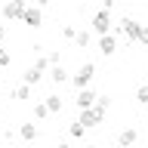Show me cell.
Returning a JSON list of instances; mask_svg holds the SVG:
<instances>
[{"label": "cell", "mask_w": 148, "mask_h": 148, "mask_svg": "<svg viewBox=\"0 0 148 148\" xmlns=\"http://www.w3.org/2000/svg\"><path fill=\"white\" fill-rule=\"evenodd\" d=\"M92 77H96V65H92V62L80 65V68H77V74H74V77H71L74 90H86V86H90V80H92Z\"/></svg>", "instance_id": "6da1fadb"}, {"label": "cell", "mask_w": 148, "mask_h": 148, "mask_svg": "<svg viewBox=\"0 0 148 148\" xmlns=\"http://www.w3.org/2000/svg\"><path fill=\"white\" fill-rule=\"evenodd\" d=\"M142 28H145L142 22H136V18H127V16H123V22H120V34L127 37V43H136L139 34H142Z\"/></svg>", "instance_id": "7a4b0ae2"}, {"label": "cell", "mask_w": 148, "mask_h": 148, "mask_svg": "<svg viewBox=\"0 0 148 148\" xmlns=\"http://www.w3.org/2000/svg\"><path fill=\"white\" fill-rule=\"evenodd\" d=\"M102 120H105V111L96 108V105H92V108H83L80 114H77V123H83V127H99Z\"/></svg>", "instance_id": "3957f363"}, {"label": "cell", "mask_w": 148, "mask_h": 148, "mask_svg": "<svg viewBox=\"0 0 148 148\" xmlns=\"http://www.w3.org/2000/svg\"><path fill=\"white\" fill-rule=\"evenodd\" d=\"M92 31H96L99 37L111 34V12H108V9H99V12L92 16Z\"/></svg>", "instance_id": "277c9868"}, {"label": "cell", "mask_w": 148, "mask_h": 148, "mask_svg": "<svg viewBox=\"0 0 148 148\" xmlns=\"http://www.w3.org/2000/svg\"><path fill=\"white\" fill-rule=\"evenodd\" d=\"M25 6H28V0H6L3 3V18H22V12H25Z\"/></svg>", "instance_id": "5b68a950"}, {"label": "cell", "mask_w": 148, "mask_h": 148, "mask_svg": "<svg viewBox=\"0 0 148 148\" xmlns=\"http://www.w3.org/2000/svg\"><path fill=\"white\" fill-rule=\"evenodd\" d=\"M22 22H25L28 28H40L43 25V12L37 6H25V12H22Z\"/></svg>", "instance_id": "8992f818"}, {"label": "cell", "mask_w": 148, "mask_h": 148, "mask_svg": "<svg viewBox=\"0 0 148 148\" xmlns=\"http://www.w3.org/2000/svg\"><path fill=\"white\" fill-rule=\"evenodd\" d=\"M96 99H99V96H96L90 86H86V90H77V108H80V111H83V108H92Z\"/></svg>", "instance_id": "52a82bcc"}, {"label": "cell", "mask_w": 148, "mask_h": 148, "mask_svg": "<svg viewBox=\"0 0 148 148\" xmlns=\"http://www.w3.org/2000/svg\"><path fill=\"white\" fill-rule=\"evenodd\" d=\"M22 80H25V86H34V83H40V80H43V71H40L37 65H31V68H25Z\"/></svg>", "instance_id": "ba28073f"}, {"label": "cell", "mask_w": 148, "mask_h": 148, "mask_svg": "<svg viewBox=\"0 0 148 148\" xmlns=\"http://www.w3.org/2000/svg\"><path fill=\"white\" fill-rule=\"evenodd\" d=\"M136 139H139V133H136L133 127H127V130H120L117 145H120V148H130V145H136Z\"/></svg>", "instance_id": "9c48e42d"}, {"label": "cell", "mask_w": 148, "mask_h": 148, "mask_svg": "<svg viewBox=\"0 0 148 148\" xmlns=\"http://www.w3.org/2000/svg\"><path fill=\"white\" fill-rule=\"evenodd\" d=\"M99 49H102V56H111L114 49H117V37H114V34L99 37Z\"/></svg>", "instance_id": "30bf717a"}, {"label": "cell", "mask_w": 148, "mask_h": 148, "mask_svg": "<svg viewBox=\"0 0 148 148\" xmlns=\"http://www.w3.org/2000/svg\"><path fill=\"white\" fill-rule=\"evenodd\" d=\"M43 105H46V111H49V114H59V111H62V96L49 92V96L43 99Z\"/></svg>", "instance_id": "8fae6325"}, {"label": "cell", "mask_w": 148, "mask_h": 148, "mask_svg": "<svg viewBox=\"0 0 148 148\" xmlns=\"http://www.w3.org/2000/svg\"><path fill=\"white\" fill-rule=\"evenodd\" d=\"M18 136L25 139V142H34L37 139V127L34 123H22V127H18Z\"/></svg>", "instance_id": "7c38bea8"}, {"label": "cell", "mask_w": 148, "mask_h": 148, "mask_svg": "<svg viewBox=\"0 0 148 148\" xmlns=\"http://www.w3.org/2000/svg\"><path fill=\"white\" fill-rule=\"evenodd\" d=\"M49 68H53V74H49V77H53L56 83H65V80H71V77H68V71H65L62 65H49Z\"/></svg>", "instance_id": "4fadbf2b"}, {"label": "cell", "mask_w": 148, "mask_h": 148, "mask_svg": "<svg viewBox=\"0 0 148 148\" xmlns=\"http://www.w3.org/2000/svg\"><path fill=\"white\" fill-rule=\"evenodd\" d=\"M12 99H18V102H28V99H31V86H25V83H22V86H18V90L12 92Z\"/></svg>", "instance_id": "5bb4252c"}, {"label": "cell", "mask_w": 148, "mask_h": 148, "mask_svg": "<svg viewBox=\"0 0 148 148\" xmlns=\"http://www.w3.org/2000/svg\"><path fill=\"white\" fill-rule=\"evenodd\" d=\"M68 133H71L74 139H83V133H86V127H83V123H77V120H74L71 127H68Z\"/></svg>", "instance_id": "9a60e30c"}, {"label": "cell", "mask_w": 148, "mask_h": 148, "mask_svg": "<svg viewBox=\"0 0 148 148\" xmlns=\"http://www.w3.org/2000/svg\"><path fill=\"white\" fill-rule=\"evenodd\" d=\"M74 43L77 46H90V31H77V34H74Z\"/></svg>", "instance_id": "2e32d148"}, {"label": "cell", "mask_w": 148, "mask_h": 148, "mask_svg": "<svg viewBox=\"0 0 148 148\" xmlns=\"http://www.w3.org/2000/svg\"><path fill=\"white\" fill-rule=\"evenodd\" d=\"M34 117H37V120H46V117H49V111H46L43 102H40V105H34Z\"/></svg>", "instance_id": "e0dca14e"}, {"label": "cell", "mask_w": 148, "mask_h": 148, "mask_svg": "<svg viewBox=\"0 0 148 148\" xmlns=\"http://www.w3.org/2000/svg\"><path fill=\"white\" fill-rule=\"evenodd\" d=\"M136 99L142 102V105H148V83H142V86L136 90Z\"/></svg>", "instance_id": "ac0fdd59"}, {"label": "cell", "mask_w": 148, "mask_h": 148, "mask_svg": "<svg viewBox=\"0 0 148 148\" xmlns=\"http://www.w3.org/2000/svg\"><path fill=\"white\" fill-rule=\"evenodd\" d=\"M37 68H40V71H49V59H46V56H40V59H37Z\"/></svg>", "instance_id": "d6986e66"}, {"label": "cell", "mask_w": 148, "mask_h": 148, "mask_svg": "<svg viewBox=\"0 0 148 148\" xmlns=\"http://www.w3.org/2000/svg\"><path fill=\"white\" fill-rule=\"evenodd\" d=\"M74 34H77V31H74L71 25H65V28H62V37H65V40H74Z\"/></svg>", "instance_id": "ffe728a7"}, {"label": "cell", "mask_w": 148, "mask_h": 148, "mask_svg": "<svg viewBox=\"0 0 148 148\" xmlns=\"http://www.w3.org/2000/svg\"><path fill=\"white\" fill-rule=\"evenodd\" d=\"M6 65H9V53L0 46V68H6Z\"/></svg>", "instance_id": "44dd1931"}, {"label": "cell", "mask_w": 148, "mask_h": 148, "mask_svg": "<svg viewBox=\"0 0 148 148\" xmlns=\"http://www.w3.org/2000/svg\"><path fill=\"white\" fill-rule=\"evenodd\" d=\"M139 43H145V46H148V28H142V34H139Z\"/></svg>", "instance_id": "7402d4cb"}, {"label": "cell", "mask_w": 148, "mask_h": 148, "mask_svg": "<svg viewBox=\"0 0 148 148\" xmlns=\"http://www.w3.org/2000/svg\"><path fill=\"white\" fill-rule=\"evenodd\" d=\"M3 37H6V25L0 22V46H3Z\"/></svg>", "instance_id": "603a6c76"}, {"label": "cell", "mask_w": 148, "mask_h": 148, "mask_svg": "<svg viewBox=\"0 0 148 148\" xmlns=\"http://www.w3.org/2000/svg\"><path fill=\"white\" fill-rule=\"evenodd\" d=\"M53 0H37V9H43V6H49Z\"/></svg>", "instance_id": "cb8c5ba5"}, {"label": "cell", "mask_w": 148, "mask_h": 148, "mask_svg": "<svg viewBox=\"0 0 148 148\" xmlns=\"http://www.w3.org/2000/svg\"><path fill=\"white\" fill-rule=\"evenodd\" d=\"M114 3H117V0H105V6H102V9H111Z\"/></svg>", "instance_id": "d4e9b609"}, {"label": "cell", "mask_w": 148, "mask_h": 148, "mask_svg": "<svg viewBox=\"0 0 148 148\" xmlns=\"http://www.w3.org/2000/svg\"><path fill=\"white\" fill-rule=\"evenodd\" d=\"M56 148H71V145H68V142H59V145H56Z\"/></svg>", "instance_id": "484cf974"}, {"label": "cell", "mask_w": 148, "mask_h": 148, "mask_svg": "<svg viewBox=\"0 0 148 148\" xmlns=\"http://www.w3.org/2000/svg\"><path fill=\"white\" fill-rule=\"evenodd\" d=\"M111 148H120V145H111Z\"/></svg>", "instance_id": "4316f807"}, {"label": "cell", "mask_w": 148, "mask_h": 148, "mask_svg": "<svg viewBox=\"0 0 148 148\" xmlns=\"http://www.w3.org/2000/svg\"><path fill=\"white\" fill-rule=\"evenodd\" d=\"M145 111H148V105H145Z\"/></svg>", "instance_id": "83f0119b"}]
</instances>
